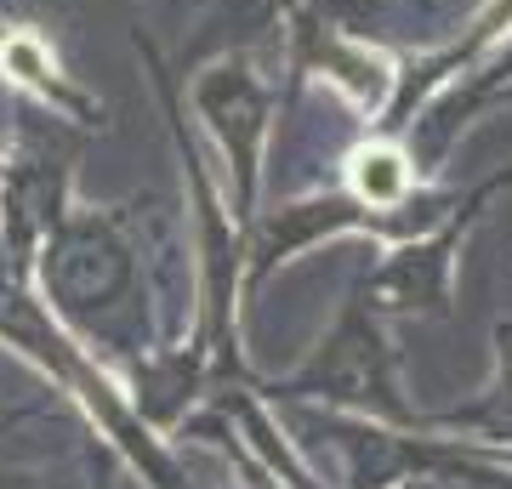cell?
Instances as JSON below:
<instances>
[{
    "label": "cell",
    "instance_id": "cell-1",
    "mask_svg": "<svg viewBox=\"0 0 512 489\" xmlns=\"http://www.w3.org/2000/svg\"><path fill=\"white\" fill-rule=\"evenodd\" d=\"M308 393H319L330 404H353V410H376L387 421H416V410L399 399V364H393V347L376 336L365 296L348 302L336 336L302 364V376L274 387V399H308Z\"/></svg>",
    "mask_w": 512,
    "mask_h": 489
},
{
    "label": "cell",
    "instance_id": "cell-2",
    "mask_svg": "<svg viewBox=\"0 0 512 489\" xmlns=\"http://www.w3.org/2000/svg\"><path fill=\"white\" fill-rule=\"evenodd\" d=\"M205 114L217 120L228 154L239 160V205H251V177H256V137H262V91L245 74H217L200 91Z\"/></svg>",
    "mask_w": 512,
    "mask_h": 489
},
{
    "label": "cell",
    "instance_id": "cell-3",
    "mask_svg": "<svg viewBox=\"0 0 512 489\" xmlns=\"http://www.w3.org/2000/svg\"><path fill=\"white\" fill-rule=\"evenodd\" d=\"M353 222H365V211H359L353 200H319V205H291V211H279V217L262 228V245H256V273H251V279H262L274 262H285L291 251L313 245L319 234H336V228H353Z\"/></svg>",
    "mask_w": 512,
    "mask_h": 489
},
{
    "label": "cell",
    "instance_id": "cell-4",
    "mask_svg": "<svg viewBox=\"0 0 512 489\" xmlns=\"http://www.w3.org/2000/svg\"><path fill=\"white\" fill-rule=\"evenodd\" d=\"M495 342H501V381H495V393H484L478 404H461L450 416H433V427H478V433L512 444V325L495 330Z\"/></svg>",
    "mask_w": 512,
    "mask_h": 489
},
{
    "label": "cell",
    "instance_id": "cell-5",
    "mask_svg": "<svg viewBox=\"0 0 512 489\" xmlns=\"http://www.w3.org/2000/svg\"><path fill=\"white\" fill-rule=\"evenodd\" d=\"M404 188H410V171H404L399 154H365L359 160V194L370 205H393Z\"/></svg>",
    "mask_w": 512,
    "mask_h": 489
},
{
    "label": "cell",
    "instance_id": "cell-6",
    "mask_svg": "<svg viewBox=\"0 0 512 489\" xmlns=\"http://www.w3.org/2000/svg\"><path fill=\"white\" fill-rule=\"evenodd\" d=\"M0 489H86L74 478H29V472H0Z\"/></svg>",
    "mask_w": 512,
    "mask_h": 489
},
{
    "label": "cell",
    "instance_id": "cell-7",
    "mask_svg": "<svg viewBox=\"0 0 512 489\" xmlns=\"http://www.w3.org/2000/svg\"><path fill=\"white\" fill-rule=\"evenodd\" d=\"M228 455H234L239 467H245V478H251V489H279V484H274V472H268V467H256V461H251L245 450H239L234 438H228Z\"/></svg>",
    "mask_w": 512,
    "mask_h": 489
}]
</instances>
